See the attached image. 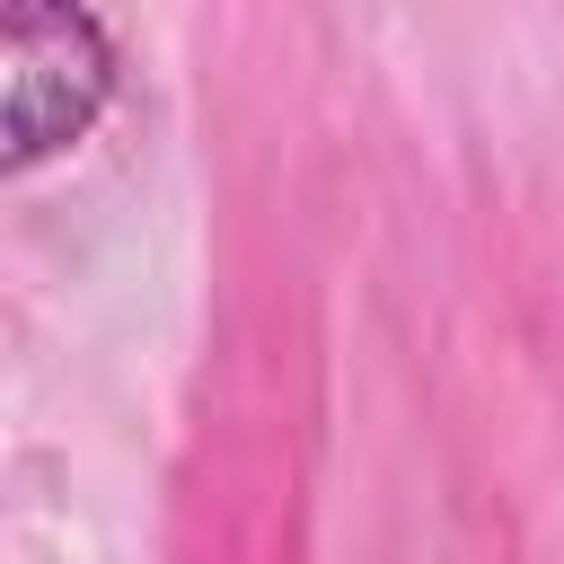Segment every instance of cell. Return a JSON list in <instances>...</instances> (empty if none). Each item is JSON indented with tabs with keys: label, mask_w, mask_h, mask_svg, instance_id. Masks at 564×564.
Here are the masks:
<instances>
[{
	"label": "cell",
	"mask_w": 564,
	"mask_h": 564,
	"mask_svg": "<svg viewBox=\"0 0 564 564\" xmlns=\"http://www.w3.org/2000/svg\"><path fill=\"white\" fill-rule=\"evenodd\" d=\"M106 97V44L79 0H9V132L18 159L70 141Z\"/></svg>",
	"instance_id": "1"
}]
</instances>
